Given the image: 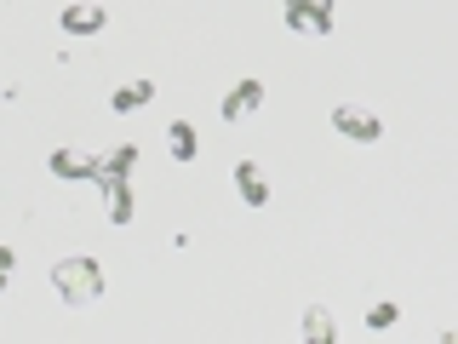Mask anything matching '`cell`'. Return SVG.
Returning a JSON list of instances; mask_svg holds the SVG:
<instances>
[{"label":"cell","mask_w":458,"mask_h":344,"mask_svg":"<svg viewBox=\"0 0 458 344\" xmlns=\"http://www.w3.org/2000/svg\"><path fill=\"white\" fill-rule=\"evenodd\" d=\"M304 339H315V344H333V339H338V327H333V310L310 305V310H304Z\"/></svg>","instance_id":"30bf717a"},{"label":"cell","mask_w":458,"mask_h":344,"mask_svg":"<svg viewBox=\"0 0 458 344\" xmlns=\"http://www.w3.org/2000/svg\"><path fill=\"white\" fill-rule=\"evenodd\" d=\"M69 29V35H98V29L109 23V12L104 6H64V18H57Z\"/></svg>","instance_id":"8992f818"},{"label":"cell","mask_w":458,"mask_h":344,"mask_svg":"<svg viewBox=\"0 0 458 344\" xmlns=\"http://www.w3.org/2000/svg\"><path fill=\"white\" fill-rule=\"evenodd\" d=\"M52 287L64 293V305H92V298H104V270L92 258H64V264H52Z\"/></svg>","instance_id":"7a4b0ae2"},{"label":"cell","mask_w":458,"mask_h":344,"mask_svg":"<svg viewBox=\"0 0 458 344\" xmlns=\"http://www.w3.org/2000/svg\"><path fill=\"white\" fill-rule=\"evenodd\" d=\"M149 98H155V81H138V86H121V92L109 98V109H114V115H132V109L149 104Z\"/></svg>","instance_id":"9c48e42d"},{"label":"cell","mask_w":458,"mask_h":344,"mask_svg":"<svg viewBox=\"0 0 458 344\" xmlns=\"http://www.w3.org/2000/svg\"><path fill=\"white\" fill-rule=\"evenodd\" d=\"M12 270H18V253H12V247H0V293H6V281H12Z\"/></svg>","instance_id":"7c38bea8"},{"label":"cell","mask_w":458,"mask_h":344,"mask_svg":"<svg viewBox=\"0 0 458 344\" xmlns=\"http://www.w3.org/2000/svg\"><path fill=\"white\" fill-rule=\"evenodd\" d=\"M52 172H57V178H92V172H98V155L57 150V155H52Z\"/></svg>","instance_id":"ba28073f"},{"label":"cell","mask_w":458,"mask_h":344,"mask_svg":"<svg viewBox=\"0 0 458 344\" xmlns=\"http://www.w3.org/2000/svg\"><path fill=\"white\" fill-rule=\"evenodd\" d=\"M166 143H172V155H178V161H195V155H200V138H195V126H190V121H172Z\"/></svg>","instance_id":"8fae6325"},{"label":"cell","mask_w":458,"mask_h":344,"mask_svg":"<svg viewBox=\"0 0 458 344\" xmlns=\"http://www.w3.org/2000/svg\"><path fill=\"white\" fill-rule=\"evenodd\" d=\"M333 126H338L350 143H378V138H384V121H378L372 109H361V104H338V109H333Z\"/></svg>","instance_id":"277c9868"},{"label":"cell","mask_w":458,"mask_h":344,"mask_svg":"<svg viewBox=\"0 0 458 344\" xmlns=\"http://www.w3.org/2000/svg\"><path fill=\"white\" fill-rule=\"evenodd\" d=\"M281 12L298 35H333V0H281Z\"/></svg>","instance_id":"3957f363"},{"label":"cell","mask_w":458,"mask_h":344,"mask_svg":"<svg viewBox=\"0 0 458 344\" xmlns=\"http://www.w3.org/2000/svg\"><path fill=\"white\" fill-rule=\"evenodd\" d=\"M132 161H138V150H132V143H121V150H109L104 161H98V172H92V184L109 195V219L114 224H132V184H126Z\"/></svg>","instance_id":"6da1fadb"},{"label":"cell","mask_w":458,"mask_h":344,"mask_svg":"<svg viewBox=\"0 0 458 344\" xmlns=\"http://www.w3.org/2000/svg\"><path fill=\"white\" fill-rule=\"evenodd\" d=\"M258 104H264V81H241V86L224 98L218 109H224V121H247V115H252Z\"/></svg>","instance_id":"5b68a950"},{"label":"cell","mask_w":458,"mask_h":344,"mask_svg":"<svg viewBox=\"0 0 458 344\" xmlns=\"http://www.w3.org/2000/svg\"><path fill=\"white\" fill-rule=\"evenodd\" d=\"M235 190H241L247 207H264V201H269V184H264V172H258V161H241L235 167Z\"/></svg>","instance_id":"52a82bcc"},{"label":"cell","mask_w":458,"mask_h":344,"mask_svg":"<svg viewBox=\"0 0 458 344\" xmlns=\"http://www.w3.org/2000/svg\"><path fill=\"white\" fill-rule=\"evenodd\" d=\"M367 322H372V327H395V305H372Z\"/></svg>","instance_id":"4fadbf2b"}]
</instances>
